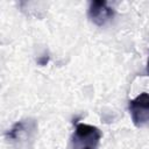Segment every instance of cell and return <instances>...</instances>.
<instances>
[{"instance_id":"cell-1","label":"cell","mask_w":149,"mask_h":149,"mask_svg":"<svg viewBox=\"0 0 149 149\" xmlns=\"http://www.w3.org/2000/svg\"><path fill=\"white\" fill-rule=\"evenodd\" d=\"M99 128L87 123H77L72 134L73 149H98L101 140Z\"/></svg>"},{"instance_id":"cell-2","label":"cell","mask_w":149,"mask_h":149,"mask_svg":"<svg viewBox=\"0 0 149 149\" xmlns=\"http://www.w3.org/2000/svg\"><path fill=\"white\" fill-rule=\"evenodd\" d=\"M129 113L133 123L142 127L149 122V93L142 92L134 99L129 100Z\"/></svg>"},{"instance_id":"cell-3","label":"cell","mask_w":149,"mask_h":149,"mask_svg":"<svg viewBox=\"0 0 149 149\" xmlns=\"http://www.w3.org/2000/svg\"><path fill=\"white\" fill-rule=\"evenodd\" d=\"M114 16V9L108 6L106 1H91L88 7V17L90 20L101 27L111 21Z\"/></svg>"},{"instance_id":"cell-4","label":"cell","mask_w":149,"mask_h":149,"mask_svg":"<svg viewBox=\"0 0 149 149\" xmlns=\"http://www.w3.org/2000/svg\"><path fill=\"white\" fill-rule=\"evenodd\" d=\"M24 127H26V122L24 121H17L6 134V136L9 139V140H17L20 134L24 130Z\"/></svg>"},{"instance_id":"cell-5","label":"cell","mask_w":149,"mask_h":149,"mask_svg":"<svg viewBox=\"0 0 149 149\" xmlns=\"http://www.w3.org/2000/svg\"><path fill=\"white\" fill-rule=\"evenodd\" d=\"M48 59H49V58H48V56H47V57L44 56V57H42V58H40V59H38V63H40L41 65H45V64L48 63Z\"/></svg>"},{"instance_id":"cell-6","label":"cell","mask_w":149,"mask_h":149,"mask_svg":"<svg viewBox=\"0 0 149 149\" xmlns=\"http://www.w3.org/2000/svg\"><path fill=\"white\" fill-rule=\"evenodd\" d=\"M146 71H147V74L149 76V57H148V61H147V68H146Z\"/></svg>"}]
</instances>
